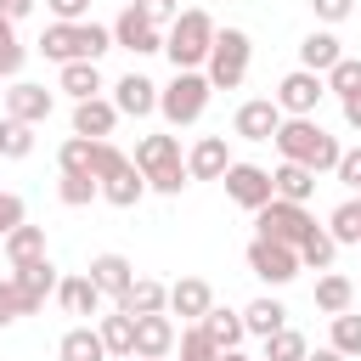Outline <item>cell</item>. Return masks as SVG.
<instances>
[{"instance_id": "cell-49", "label": "cell", "mask_w": 361, "mask_h": 361, "mask_svg": "<svg viewBox=\"0 0 361 361\" xmlns=\"http://www.w3.org/2000/svg\"><path fill=\"white\" fill-rule=\"evenodd\" d=\"M34 11V0H0V17L6 23H17V17H28Z\"/></svg>"}, {"instance_id": "cell-38", "label": "cell", "mask_w": 361, "mask_h": 361, "mask_svg": "<svg viewBox=\"0 0 361 361\" xmlns=\"http://www.w3.org/2000/svg\"><path fill=\"white\" fill-rule=\"evenodd\" d=\"M333 248H338V243H333V237L316 226V231L299 243V265H316V271H327V265H333Z\"/></svg>"}, {"instance_id": "cell-1", "label": "cell", "mask_w": 361, "mask_h": 361, "mask_svg": "<svg viewBox=\"0 0 361 361\" xmlns=\"http://www.w3.org/2000/svg\"><path fill=\"white\" fill-rule=\"evenodd\" d=\"M276 152H282V164H305L310 175L338 169V158H344V147H338L316 118H282V130H276Z\"/></svg>"}, {"instance_id": "cell-4", "label": "cell", "mask_w": 361, "mask_h": 361, "mask_svg": "<svg viewBox=\"0 0 361 361\" xmlns=\"http://www.w3.org/2000/svg\"><path fill=\"white\" fill-rule=\"evenodd\" d=\"M96 180H102V197L113 209H135L141 192H147V175L113 147V141H96Z\"/></svg>"}, {"instance_id": "cell-25", "label": "cell", "mask_w": 361, "mask_h": 361, "mask_svg": "<svg viewBox=\"0 0 361 361\" xmlns=\"http://www.w3.org/2000/svg\"><path fill=\"white\" fill-rule=\"evenodd\" d=\"M6 259H11V271L45 259V231H39V226H17V231L6 237Z\"/></svg>"}, {"instance_id": "cell-31", "label": "cell", "mask_w": 361, "mask_h": 361, "mask_svg": "<svg viewBox=\"0 0 361 361\" xmlns=\"http://www.w3.org/2000/svg\"><path fill=\"white\" fill-rule=\"evenodd\" d=\"M62 90H68L73 102H90V96L102 90V73H96V62H68V68H62Z\"/></svg>"}, {"instance_id": "cell-14", "label": "cell", "mask_w": 361, "mask_h": 361, "mask_svg": "<svg viewBox=\"0 0 361 361\" xmlns=\"http://www.w3.org/2000/svg\"><path fill=\"white\" fill-rule=\"evenodd\" d=\"M180 338H175V322L158 310V316H135V355L141 361H164L169 350H175Z\"/></svg>"}, {"instance_id": "cell-18", "label": "cell", "mask_w": 361, "mask_h": 361, "mask_svg": "<svg viewBox=\"0 0 361 361\" xmlns=\"http://www.w3.org/2000/svg\"><path fill=\"white\" fill-rule=\"evenodd\" d=\"M6 118H23V124L51 118V90L45 85H11L6 90Z\"/></svg>"}, {"instance_id": "cell-53", "label": "cell", "mask_w": 361, "mask_h": 361, "mask_svg": "<svg viewBox=\"0 0 361 361\" xmlns=\"http://www.w3.org/2000/svg\"><path fill=\"white\" fill-rule=\"evenodd\" d=\"M130 361H141V355H130Z\"/></svg>"}, {"instance_id": "cell-24", "label": "cell", "mask_w": 361, "mask_h": 361, "mask_svg": "<svg viewBox=\"0 0 361 361\" xmlns=\"http://www.w3.org/2000/svg\"><path fill=\"white\" fill-rule=\"evenodd\" d=\"M344 51H338V39L333 34H305V45H299V62H305V73H333V62H338Z\"/></svg>"}, {"instance_id": "cell-16", "label": "cell", "mask_w": 361, "mask_h": 361, "mask_svg": "<svg viewBox=\"0 0 361 361\" xmlns=\"http://www.w3.org/2000/svg\"><path fill=\"white\" fill-rule=\"evenodd\" d=\"M169 310H175V316H186V322H203V316L214 310L209 282H203V276H180V282L169 288Z\"/></svg>"}, {"instance_id": "cell-47", "label": "cell", "mask_w": 361, "mask_h": 361, "mask_svg": "<svg viewBox=\"0 0 361 361\" xmlns=\"http://www.w3.org/2000/svg\"><path fill=\"white\" fill-rule=\"evenodd\" d=\"M135 11H147L152 23H175L180 11H175V0H135Z\"/></svg>"}, {"instance_id": "cell-10", "label": "cell", "mask_w": 361, "mask_h": 361, "mask_svg": "<svg viewBox=\"0 0 361 361\" xmlns=\"http://www.w3.org/2000/svg\"><path fill=\"white\" fill-rule=\"evenodd\" d=\"M220 180H226V197H231V203H243V209H254V214L276 197V180H271L259 164H231Z\"/></svg>"}, {"instance_id": "cell-13", "label": "cell", "mask_w": 361, "mask_h": 361, "mask_svg": "<svg viewBox=\"0 0 361 361\" xmlns=\"http://www.w3.org/2000/svg\"><path fill=\"white\" fill-rule=\"evenodd\" d=\"M276 130H282V107H276V102L254 96V102L237 107V135H243V141H276Z\"/></svg>"}, {"instance_id": "cell-35", "label": "cell", "mask_w": 361, "mask_h": 361, "mask_svg": "<svg viewBox=\"0 0 361 361\" xmlns=\"http://www.w3.org/2000/svg\"><path fill=\"white\" fill-rule=\"evenodd\" d=\"M327 237L333 243H361V203H338L333 220H327Z\"/></svg>"}, {"instance_id": "cell-48", "label": "cell", "mask_w": 361, "mask_h": 361, "mask_svg": "<svg viewBox=\"0 0 361 361\" xmlns=\"http://www.w3.org/2000/svg\"><path fill=\"white\" fill-rule=\"evenodd\" d=\"M51 11H56V23H79L85 11H90V0H45Z\"/></svg>"}, {"instance_id": "cell-11", "label": "cell", "mask_w": 361, "mask_h": 361, "mask_svg": "<svg viewBox=\"0 0 361 361\" xmlns=\"http://www.w3.org/2000/svg\"><path fill=\"white\" fill-rule=\"evenodd\" d=\"M322 96H327L322 73H305V68H293V73L276 85V107H282V113H293V118H310Z\"/></svg>"}, {"instance_id": "cell-39", "label": "cell", "mask_w": 361, "mask_h": 361, "mask_svg": "<svg viewBox=\"0 0 361 361\" xmlns=\"http://www.w3.org/2000/svg\"><path fill=\"white\" fill-rule=\"evenodd\" d=\"M180 361H220V350H214V338L203 333V322H192V327L180 333Z\"/></svg>"}, {"instance_id": "cell-33", "label": "cell", "mask_w": 361, "mask_h": 361, "mask_svg": "<svg viewBox=\"0 0 361 361\" xmlns=\"http://www.w3.org/2000/svg\"><path fill=\"white\" fill-rule=\"evenodd\" d=\"M282 316H288V310H282L276 299H254V305L243 310V327L259 333V338H271V333H282Z\"/></svg>"}, {"instance_id": "cell-23", "label": "cell", "mask_w": 361, "mask_h": 361, "mask_svg": "<svg viewBox=\"0 0 361 361\" xmlns=\"http://www.w3.org/2000/svg\"><path fill=\"white\" fill-rule=\"evenodd\" d=\"M56 299H62V310H68V316H96V305H102V288H96L90 276H62Z\"/></svg>"}, {"instance_id": "cell-15", "label": "cell", "mask_w": 361, "mask_h": 361, "mask_svg": "<svg viewBox=\"0 0 361 361\" xmlns=\"http://www.w3.org/2000/svg\"><path fill=\"white\" fill-rule=\"evenodd\" d=\"M226 169H231L226 135H203V141L192 147V158H186V175H192V180H220Z\"/></svg>"}, {"instance_id": "cell-12", "label": "cell", "mask_w": 361, "mask_h": 361, "mask_svg": "<svg viewBox=\"0 0 361 361\" xmlns=\"http://www.w3.org/2000/svg\"><path fill=\"white\" fill-rule=\"evenodd\" d=\"M113 45H124V51L147 56V51H164V34H158V23H152L147 11L124 6V11H118V23H113Z\"/></svg>"}, {"instance_id": "cell-2", "label": "cell", "mask_w": 361, "mask_h": 361, "mask_svg": "<svg viewBox=\"0 0 361 361\" xmlns=\"http://www.w3.org/2000/svg\"><path fill=\"white\" fill-rule=\"evenodd\" d=\"M107 45H113V28H96V23H51L39 34V51L62 68L68 62H96Z\"/></svg>"}, {"instance_id": "cell-28", "label": "cell", "mask_w": 361, "mask_h": 361, "mask_svg": "<svg viewBox=\"0 0 361 361\" xmlns=\"http://www.w3.org/2000/svg\"><path fill=\"white\" fill-rule=\"evenodd\" d=\"M271 180H276V197H282V203H305V197L316 192V175H310L305 164H282Z\"/></svg>"}, {"instance_id": "cell-36", "label": "cell", "mask_w": 361, "mask_h": 361, "mask_svg": "<svg viewBox=\"0 0 361 361\" xmlns=\"http://www.w3.org/2000/svg\"><path fill=\"white\" fill-rule=\"evenodd\" d=\"M310 350H305V333H293V327H282V333H271L265 338V361H305Z\"/></svg>"}, {"instance_id": "cell-9", "label": "cell", "mask_w": 361, "mask_h": 361, "mask_svg": "<svg viewBox=\"0 0 361 361\" xmlns=\"http://www.w3.org/2000/svg\"><path fill=\"white\" fill-rule=\"evenodd\" d=\"M248 271H254V276H265L271 288H282V282H293V276H299V248L271 243V237H254V243H248Z\"/></svg>"}, {"instance_id": "cell-42", "label": "cell", "mask_w": 361, "mask_h": 361, "mask_svg": "<svg viewBox=\"0 0 361 361\" xmlns=\"http://www.w3.org/2000/svg\"><path fill=\"white\" fill-rule=\"evenodd\" d=\"M327 90H338V102H344V96H355V90H361V62L338 56V62H333V73H327Z\"/></svg>"}, {"instance_id": "cell-3", "label": "cell", "mask_w": 361, "mask_h": 361, "mask_svg": "<svg viewBox=\"0 0 361 361\" xmlns=\"http://www.w3.org/2000/svg\"><path fill=\"white\" fill-rule=\"evenodd\" d=\"M164 51H169L175 73H192L197 62H209V51H214V17H209V11H180V17L169 23Z\"/></svg>"}, {"instance_id": "cell-44", "label": "cell", "mask_w": 361, "mask_h": 361, "mask_svg": "<svg viewBox=\"0 0 361 361\" xmlns=\"http://www.w3.org/2000/svg\"><path fill=\"white\" fill-rule=\"evenodd\" d=\"M23 226V197H11V192H0V237H11Z\"/></svg>"}, {"instance_id": "cell-50", "label": "cell", "mask_w": 361, "mask_h": 361, "mask_svg": "<svg viewBox=\"0 0 361 361\" xmlns=\"http://www.w3.org/2000/svg\"><path fill=\"white\" fill-rule=\"evenodd\" d=\"M344 124H350V130H361V90H355V96H344Z\"/></svg>"}, {"instance_id": "cell-37", "label": "cell", "mask_w": 361, "mask_h": 361, "mask_svg": "<svg viewBox=\"0 0 361 361\" xmlns=\"http://www.w3.org/2000/svg\"><path fill=\"white\" fill-rule=\"evenodd\" d=\"M96 192H102V180H96V175H62V186H56V197H62L68 209H85Z\"/></svg>"}, {"instance_id": "cell-20", "label": "cell", "mask_w": 361, "mask_h": 361, "mask_svg": "<svg viewBox=\"0 0 361 361\" xmlns=\"http://www.w3.org/2000/svg\"><path fill=\"white\" fill-rule=\"evenodd\" d=\"M90 282H96L102 293L124 299V293H130V282H135V271H130V259H124V254H96V259H90Z\"/></svg>"}, {"instance_id": "cell-45", "label": "cell", "mask_w": 361, "mask_h": 361, "mask_svg": "<svg viewBox=\"0 0 361 361\" xmlns=\"http://www.w3.org/2000/svg\"><path fill=\"white\" fill-rule=\"evenodd\" d=\"M310 6H316V17H322V23H344V17L355 11V0H310Z\"/></svg>"}, {"instance_id": "cell-26", "label": "cell", "mask_w": 361, "mask_h": 361, "mask_svg": "<svg viewBox=\"0 0 361 361\" xmlns=\"http://www.w3.org/2000/svg\"><path fill=\"white\" fill-rule=\"evenodd\" d=\"M96 333H102L107 355H124V361L135 355V316H124V310H118V316H102V327H96Z\"/></svg>"}, {"instance_id": "cell-46", "label": "cell", "mask_w": 361, "mask_h": 361, "mask_svg": "<svg viewBox=\"0 0 361 361\" xmlns=\"http://www.w3.org/2000/svg\"><path fill=\"white\" fill-rule=\"evenodd\" d=\"M338 180H344V186H361V147H350V152L338 158Z\"/></svg>"}, {"instance_id": "cell-27", "label": "cell", "mask_w": 361, "mask_h": 361, "mask_svg": "<svg viewBox=\"0 0 361 361\" xmlns=\"http://www.w3.org/2000/svg\"><path fill=\"white\" fill-rule=\"evenodd\" d=\"M56 355H62V361H102L107 344H102V333H90V327H68L62 344H56Z\"/></svg>"}, {"instance_id": "cell-41", "label": "cell", "mask_w": 361, "mask_h": 361, "mask_svg": "<svg viewBox=\"0 0 361 361\" xmlns=\"http://www.w3.org/2000/svg\"><path fill=\"white\" fill-rule=\"evenodd\" d=\"M34 310H39V305H34L17 282H0V327H6V322H17V316H34Z\"/></svg>"}, {"instance_id": "cell-6", "label": "cell", "mask_w": 361, "mask_h": 361, "mask_svg": "<svg viewBox=\"0 0 361 361\" xmlns=\"http://www.w3.org/2000/svg\"><path fill=\"white\" fill-rule=\"evenodd\" d=\"M209 73H175L164 90H158V113L169 118V124H197L203 118V107H209Z\"/></svg>"}, {"instance_id": "cell-54", "label": "cell", "mask_w": 361, "mask_h": 361, "mask_svg": "<svg viewBox=\"0 0 361 361\" xmlns=\"http://www.w3.org/2000/svg\"><path fill=\"white\" fill-rule=\"evenodd\" d=\"M355 203H361V197H355Z\"/></svg>"}, {"instance_id": "cell-17", "label": "cell", "mask_w": 361, "mask_h": 361, "mask_svg": "<svg viewBox=\"0 0 361 361\" xmlns=\"http://www.w3.org/2000/svg\"><path fill=\"white\" fill-rule=\"evenodd\" d=\"M113 90H118V96H113V107H118V113H130V118H147V113L158 107V85H152V79H141V73H124Z\"/></svg>"}, {"instance_id": "cell-5", "label": "cell", "mask_w": 361, "mask_h": 361, "mask_svg": "<svg viewBox=\"0 0 361 361\" xmlns=\"http://www.w3.org/2000/svg\"><path fill=\"white\" fill-rule=\"evenodd\" d=\"M135 169L158 192H180L186 186V164H180V141L175 135H141L135 141Z\"/></svg>"}, {"instance_id": "cell-21", "label": "cell", "mask_w": 361, "mask_h": 361, "mask_svg": "<svg viewBox=\"0 0 361 361\" xmlns=\"http://www.w3.org/2000/svg\"><path fill=\"white\" fill-rule=\"evenodd\" d=\"M164 305H169V288H164V282H152V276H135V282H130V293L118 299V310H124V316H158Z\"/></svg>"}, {"instance_id": "cell-51", "label": "cell", "mask_w": 361, "mask_h": 361, "mask_svg": "<svg viewBox=\"0 0 361 361\" xmlns=\"http://www.w3.org/2000/svg\"><path fill=\"white\" fill-rule=\"evenodd\" d=\"M305 361H350V355H338V350L327 344V350H316V355H305Z\"/></svg>"}, {"instance_id": "cell-52", "label": "cell", "mask_w": 361, "mask_h": 361, "mask_svg": "<svg viewBox=\"0 0 361 361\" xmlns=\"http://www.w3.org/2000/svg\"><path fill=\"white\" fill-rule=\"evenodd\" d=\"M220 361H248V355H237V350H226V355H220Z\"/></svg>"}, {"instance_id": "cell-34", "label": "cell", "mask_w": 361, "mask_h": 361, "mask_svg": "<svg viewBox=\"0 0 361 361\" xmlns=\"http://www.w3.org/2000/svg\"><path fill=\"white\" fill-rule=\"evenodd\" d=\"M28 152H34V124L0 118V158H28Z\"/></svg>"}, {"instance_id": "cell-43", "label": "cell", "mask_w": 361, "mask_h": 361, "mask_svg": "<svg viewBox=\"0 0 361 361\" xmlns=\"http://www.w3.org/2000/svg\"><path fill=\"white\" fill-rule=\"evenodd\" d=\"M23 56H28V51H23V45H17V34H11V23H6V17H0V73H6V79H11V73H17V68H23Z\"/></svg>"}, {"instance_id": "cell-8", "label": "cell", "mask_w": 361, "mask_h": 361, "mask_svg": "<svg viewBox=\"0 0 361 361\" xmlns=\"http://www.w3.org/2000/svg\"><path fill=\"white\" fill-rule=\"evenodd\" d=\"M254 226H259V237H271V243H288V248H299V243L316 231V220L305 214V203H282V197H271V203L254 214Z\"/></svg>"}, {"instance_id": "cell-22", "label": "cell", "mask_w": 361, "mask_h": 361, "mask_svg": "<svg viewBox=\"0 0 361 361\" xmlns=\"http://www.w3.org/2000/svg\"><path fill=\"white\" fill-rule=\"evenodd\" d=\"M11 282H17V288H23V293L39 305V310H45V293H56V288H62V276H56V265H51V259L17 265V276H11Z\"/></svg>"}, {"instance_id": "cell-40", "label": "cell", "mask_w": 361, "mask_h": 361, "mask_svg": "<svg viewBox=\"0 0 361 361\" xmlns=\"http://www.w3.org/2000/svg\"><path fill=\"white\" fill-rule=\"evenodd\" d=\"M333 350L338 355H361V316H333Z\"/></svg>"}, {"instance_id": "cell-19", "label": "cell", "mask_w": 361, "mask_h": 361, "mask_svg": "<svg viewBox=\"0 0 361 361\" xmlns=\"http://www.w3.org/2000/svg\"><path fill=\"white\" fill-rule=\"evenodd\" d=\"M113 124H118V107H113V102H102V96H90V102H79V107H73V135L107 141V135H113Z\"/></svg>"}, {"instance_id": "cell-29", "label": "cell", "mask_w": 361, "mask_h": 361, "mask_svg": "<svg viewBox=\"0 0 361 361\" xmlns=\"http://www.w3.org/2000/svg\"><path fill=\"white\" fill-rule=\"evenodd\" d=\"M203 333H209V338H214V350L226 355V350H237V344H243V333H248V327H243V316H231V310H209V316H203Z\"/></svg>"}, {"instance_id": "cell-7", "label": "cell", "mask_w": 361, "mask_h": 361, "mask_svg": "<svg viewBox=\"0 0 361 361\" xmlns=\"http://www.w3.org/2000/svg\"><path fill=\"white\" fill-rule=\"evenodd\" d=\"M243 73H248V34H243V28L214 34V51H209V85H214V90H237Z\"/></svg>"}, {"instance_id": "cell-30", "label": "cell", "mask_w": 361, "mask_h": 361, "mask_svg": "<svg viewBox=\"0 0 361 361\" xmlns=\"http://www.w3.org/2000/svg\"><path fill=\"white\" fill-rule=\"evenodd\" d=\"M350 299H355V288H350V276H338V271H327V276L316 282V305H322L327 316H344V310H350Z\"/></svg>"}, {"instance_id": "cell-32", "label": "cell", "mask_w": 361, "mask_h": 361, "mask_svg": "<svg viewBox=\"0 0 361 361\" xmlns=\"http://www.w3.org/2000/svg\"><path fill=\"white\" fill-rule=\"evenodd\" d=\"M62 175H96V141L90 135H68L62 141Z\"/></svg>"}]
</instances>
